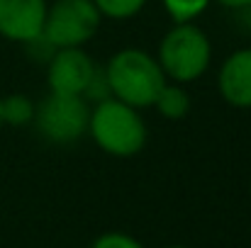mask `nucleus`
<instances>
[{
  "label": "nucleus",
  "mask_w": 251,
  "mask_h": 248,
  "mask_svg": "<svg viewBox=\"0 0 251 248\" xmlns=\"http://www.w3.org/2000/svg\"><path fill=\"white\" fill-rule=\"evenodd\" d=\"M88 134L95 146L112 158H132L142 154L149 139L147 122L139 110L117 97H105L90 107Z\"/></svg>",
  "instance_id": "1"
},
{
  "label": "nucleus",
  "mask_w": 251,
  "mask_h": 248,
  "mask_svg": "<svg viewBox=\"0 0 251 248\" xmlns=\"http://www.w3.org/2000/svg\"><path fill=\"white\" fill-rule=\"evenodd\" d=\"M102 71L107 78L110 97H117L137 110L151 107L159 90L166 83L156 56L137 46L115 51Z\"/></svg>",
  "instance_id": "2"
},
{
  "label": "nucleus",
  "mask_w": 251,
  "mask_h": 248,
  "mask_svg": "<svg viewBox=\"0 0 251 248\" xmlns=\"http://www.w3.org/2000/svg\"><path fill=\"white\" fill-rule=\"evenodd\" d=\"M156 61L166 81L180 85L200 81L212 61L210 37L195 22H173V27L159 42Z\"/></svg>",
  "instance_id": "3"
},
{
  "label": "nucleus",
  "mask_w": 251,
  "mask_h": 248,
  "mask_svg": "<svg viewBox=\"0 0 251 248\" xmlns=\"http://www.w3.org/2000/svg\"><path fill=\"white\" fill-rule=\"evenodd\" d=\"M90 102L83 95L49 92L34 107V127L39 136L56 146H69L88 134Z\"/></svg>",
  "instance_id": "4"
},
{
  "label": "nucleus",
  "mask_w": 251,
  "mask_h": 248,
  "mask_svg": "<svg viewBox=\"0 0 251 248\" xmlns=\"http://www.w3.org/2000/svg\"><path fill=\"white\" fill-rule=\"evenodd\" d=\"M100 12L93 0H49L42 37L54 49L85 46L100 29Z\"/></svg>",
  "instance_id": "5"
},
{
  "label": "nucleus",
  "mask_w": 251,
  "mask_h": 248,
  "mask_svg": "<svg viewBox=\"0 0 251 248\" xmlns=\"http://www.w3.org/2000/svg\"><path fill=\"white\" fill-rule=\"evenodd\" d=\"M95 71H98V66L85 54L83 46L54 49L51 59L47 61V85H49V92L83 95L90 78L95 76Z\"/></svg>",
  "instance_id": "6"
},
{
  "label": "nucleus",
  "mask_w": 251,
  "mask_h": 248,
  "mask_svg": "<svg viewBox=\"0 0 251 248\" xmlns=\"http://www.w3.org/2000/svg\"><path fill=\"white\" fill-rule=\"evenodd\" d=\"M49 0H0V37L29 44L42 37Z\"/></svg>",
  "instance_id": "7"
},
{
  "label": "nucleus",
  "mask_w": 251,
  "mask_h": 248,
  "mask_svg": "<svg viewBox=\"0 0 251 248\" xmlns=\"http://www.w3.org/2000/svg\"><path fill=\"white\" fill-rule=\"evenodd\" d=\"M217 92L227 105L251 110V46L234 49L222 61L217 71Z\"/></svg>",
  "instance_id": "8"
},
{
  "label": "nucleus",
  "mask_w": 251,
  "mask_h": 248,
  "mask_svg": "<svg viewBox=\"0 0 251 248\" xmlns=\"http://www.w3.org/2000/svg\"><path fill=\"white\" fill-rule=\"evenodd\" d=\"M151 107H156V112H159L164 119L178 122V119H183V117L190 112V95H188L185 85L166 81L164 88L159 90V95H156V100H154Z\"/></svg>",
  "instance_id": "9"
},
{
  "label": "nucleus",
  "mask_w": 251,
  "mask_h": 248,
  "mask_svg": "<svg viewBox=\"0 0 251 248\" xmlns=\"http://www.w3.org/2000/svg\"><path fill=\"white\" fill-rule=\"evenodd\" d=\"M34 102L22 95V92H15V95H7L2 97V124H10V127H25V124H32L34 119Z\"/></svg>",
  "instance_id": "10"
},
{
  "label": "nucleus",
  "mask_w": 251,
  "mask_h": 248,
  "mask_svg": "<svg viewBox=\"0 0 251 248\" xmlns=\"http://www.w3.org/2000/svg\"><path fill=\"white\" fill-rule=\"evenodd\" d=\"M93 5L98 7L100 17H110L115 22H122V20H132L137 17L147 0H93Z\"/></svg>",
  "instance_id": "11"
},
{
  "label": "nucleus",
  "mask_w": 251,
  "mask_h": 248,
  "mask_svg": "<svg viewBox=\"0 0 251 248\" xmlns=\"http://www.w3.org/2000/svg\"><path fill=\"white\" fill-rule=\"evenodd\" d=\"M212 0H161L164 10L173 17V22H193L200 17Z\"/></svg>",
  "instance_id": "12"
},
{
  "label": "nucleus",
  "mask_w": 251,
  "mask_h": 248,
  "mask_svg": "<svg viewBox=\"0 0 251 248\" xmlns=\"http://www.w3.org/2000/svg\"><path fill=\"white\" fill-rule=\"evenodd\" d=\"M90 248H147V246L139 239H134V236H129L125 231H105L90 244Z\"/></svg>",
  "instance_id": "13"
},
{
  "label": "nucleus",
  "mask_w": 251,
  "mask_h": 248,
  "mask_svg": "<svg viewBox=\"0 0 251 248\" xmlns=\"http://www.w3.org/2000/svg\"><path fill=\"white\" fill-rule=\"evenodd\" d=\"M212 2H217V5H222V7H227V10H242V7H247L251 5V0H212Z\"/></svg>",
  "instance_id": "14"
},
{
  "label": "nucleus",
  "mask_w": 251,
  "mask_h": 248,
  "mask_svg": "<svg viewBox=\"0 0 251 248\" xmlns=\"http://www.w3.org/2000/svg\"><path fill=\"white\" fill-rule=\"evenodd\" d=\"M237 15H239V22H242V27L251 29V5L242 7V10H237Z\"/></svg>",
  "instance_id": "15"
},
{
  "label": "nucleus",
  "mask_w": 251,
  "mask_h": 248,
  "mask_svg": "<svg viewBox=\"0 0 251 248\" xmlns=\"http://www.w3.org/2000/svg\"><path fill=\"white\" fill-rule=\"evenodd\" d=\"M0 127H2V97H0Z\"/></svg>",
  "instance_id": "16"
},
{
  "label": "nucleus",
  "mask_w": 251,
  "mask_h": 248,
  "mask_svg": "<svg viewBox=\"0 0 251 248\" xmlns=\"http://www.w3.org/2000/svg\"><path fill=\"white\" fill-rule=\"evenodd\" d=\"M168 248H190V246H168Z\"/></svg>",
  "instance_id": "17"
},
{
  "label": "nucleus",
  "mask_w": 251,
  "mask_h": 248,
  "mask_svg": "<svg viewBox=\"0 0 251 248\" xmlns=\"http://www.w3.org/2000/svg\"><path fill=\"white\" fill-rule=\"evenodd\" d=\"M249 197H251V182H249Z\"/></svg>",
  "instance_id": "18"
}]
</instances>
